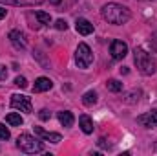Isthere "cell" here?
I'll return each instance as SVG.
<instances>
[{"mask_svg":"<svg viewBox=\"0 0 157 156\" xmlns=\"http://www.w3.org/2000/svg\"><path fill=\"white\" fill-rule=\"evenodd\" d=\"M106 86H108V90H112V92H121V90H122V83L117 81V79H110V81L106 83Z\"/></svg>","mask_w":157,"mask_h":156,"instance_id":"obj_17","label":"cell"},{"mask_svg":"<svg viewBox=\"0 0 157 156\" xmlns=\"http://www.w3.org/2000/svg\"><path fill=\"white\" fill-rule=\"evenodd\" d=\"M15 84H17L18 88H26V86H28V81H26V77H22V76H18V77L15 79Z\"/></svg>","mask_w":157,"mask_h":156,"instance_id":"obj_21","label":"cell"},{"mask_svg":"<svg viewBox=\"0 0 157 156\" xmlns=\"http://www.w3.org/2000/svg\"><path fill=\"white\" fill-rule=\"evenodd\" d=\"M78 125H80V129H82L84 134H91L93 132V121H91V117L88 116V114H82V116L78 117Z\"/></svg>","mask_w":157,"mask_h":156,"instance_id":"obj_12","label":"cell"},{"mask_svg":"<svg viewBox=\"0 0 157 156\" xmlns=\"http://www.w3.org/2000/svg\"><path fill=\"white\" fill-rule=\"evenodd\" d=\"M75 30H77L80 35H90V33H93V24L88 18H77Z\"/></svg>","mask_w":157,"mask_h":156,"instance_id":"obj_10","label":"cell"},{"mask_svg":"<svg viewBox=\"0 0 157 156\" xmlns=\"http://www.w3.org/2000/svg\"><path fill=\"white\" fill-rule=\"evenodd\" d=\"M17 147L26 154H35V153L44 151V143L40 140H37L35 136H31V134H20L17 138Z\"/></svg>","mask_w":157,"mask_h":156,"instance_id":"obj_3","label":"cell"},{"mask_svg":"<svg viewBox=\"0 0 157 156\" xmlns=\"http://www.w3.org/2000/svg\"><path fill=\"white\" fill-rule=\"evenodd\" d=\"M75 63H77L78 68H90L91 63H93V53L90 50V46L86 42H80L77 46V51H75Z\"/></svg>","mask_w":157,"mask_h":156,"instance_id":"obj_4","label":"cell"},{"mask_svg":"<svg viewBox=\"0 0 157 156\" xmlns=\"http://www.w3.org/2000/svg\"><path fill=\"white\" fill-rule=\"evenodd\" d=\"M150 48H152V51L157 53V31L152 33V37H150Z\"/></svg>","mask_w":157,"mask_h":156,"instance_id":"obj_22","label":"cell"},{"mask_svg":"<svg viewBox=\"0 0 157 156\" xmlns=\"http://www.w3.org/2000/svg\"><path fill=\"white\" fill-rule=\"evenodd\" d=\"M55 28H57L59 31H66V30H68V22L62 20V18H59V20L55 22Z\"/></svg>","mask_w":157,"mask_h":156,"instance_id":"obj_20","label":"cell"},{"mask_svg":"<svg viewBox=\"0 0 157 156\" xmlns=\"http://www.w3.org/2000/svg\"><path fill=\"white\" fill-rule=\"evenodd\" d=\"M35 129V134L40 136L42 140H46V142H51V143H59L60 140H62V136L59 134V132H48V130H44L42 127H33Z\"/></svg>","mask_w":157,"mask_h":156,"instance_id":"obj_9","label":"cell"},{"mask_svg":"<svg viewBox=\"0 0 157 156\" xmlns=\"http://www.w3.org/2000/svg\"><path fill=\"white\" fill-rule=\"evenodd\" d=\"M137 123H141L143 127H148V129H155L157 127V110H150L146 114L137 117Z\"/></svg>","mask_w":157,"mask_h":156,"instance_id":"obj_8","label":"cell"},{"mask_svg":"<svg viewBox=\"0 0 157 156\" xmlns=\"http://www.w3.org/2000/svg\"><path fill=\"white\" fill-rule=\"evenodd\" d=\"M35 17L40 20V24H49L51 22V17H49V13H44V11H37L35 13Z\"/></svg>","mask_w":157,"mask_h":156,"instance_id":"obj_18","label":"cell"},{"mask_svg":"<svg viewBox=\"0 0 157 156\" xmlns=\"http://www.w3.org/2000/svg\"><path fill=\"white\" fill-rule=\"evenodd\" d=\"M9 40H11V44H13L17 50H26V46H28L26 35H24L22 31H18V30L9 31Z\"/></svg>","mask_w":157,"mask_h":156,"instance_id":"obj_7","label":"cell"},{"mask_svg":"<svg viewBox=\"0 0 157 156\" xmlns=\"http://www.w3.org/2000/svg\"><path fill=\"white\" fill-rule=\"evenodd\" d=\"M49 2H51V4H53V6H59V4H60V2H62V0H49Z\"/></svg>","mask_w":157,"mask_h":156,"instance_id":"obj_26","label":"cell"},{"mask_svg":"<svg viewBox=\"0 0 157 156\" xmlns=\"http://www.w3.org/2000/svg\"><path fill=\"white\" fill-rule=\"evenodd\" d=\"M11 107L20 110V112H28L31 114L33 112V105H31V99L28 96H20V94H13L11 96Z\"/></svg>","mask_w":157,"mask_h":156,"instance_id":"obj_5","label":"cell"},{"mask_svg":"<svg viewBox=\"0 0 157 156\" xmlns=\"http://www.w3.org/2000/svg\"><path fill=\"white\" fill-rule=\"evenodd\" d=\"M9 136H11V134H9V129H6V125L0 123V140L6 142V140H9Z\"/></svg>","mask_w":157,"mask_h":156,"instance_id":"obj_19","label":"cell"},{"mask_svg":"<svg viewBox=\"0 0 157 156\" xmlns=\"http://www.w3.org/2000/svg\"><path fill=\"white\" fill-rule=\"evenodd\" d=\"M82 103H84L86 107H91V105H95V103H97V92H93V90L86 92V94L82 96Z\"/></svg>","mask_w":157,"mask_h":156,"instance_id":"obj_16","label":"cell"},{"mask_svg":"<svg viewBox=\"0 0 157 156\" xmlns=\"http://www.w3.org/2000/svg\"><path fill=\"white\" fill-rule=\"evenodd\" d=\"M101 15L104 20H108L110 24H115V26H121V24H126L130 18H132V13L126 6H121V4H115V2H108L101 7Z\"/></svg>","mask_w":157,"mask_h":156,"instance_id":"obj_1","label":"cell"},{"mask_svg":"<svg viewBox=\"0 0 157 156\" xmlns=\"http://www.w3.org/2000/svg\"><path fill=\"white\" fill-rule=\"evenodd\" d=\"M6 79H7V70H6V66L0 64V81H6Z\"/></svg>","mask_w":157,"mask_h":156,"instance_id":"obj_24","label":"cell"},{"mask_svg":"<svg viewBox=\"0 0 157 156\" xmlns=\"http://www.w3.org/2000/svg\"><path fill=\"white\" fill-rule=\"evenodd\" d=\"M133 61H135L137 70H139L143 76H154V74H155L157 63H155V59L152 57V53H148L146 50L135 48V50H133Z\"/></svg>","mask_w":157,"mask_h":156,"instance_id":"obj_2","label":"cell"},{"mask_svg":"<svg viewBox=\"0 0 157 156\" xmlns=\"http://www.w3.org/2000/svg\"><path fill=\"white\" fill-rule=\"evenodd\" d=\"M110 53H112V57L115 59V61H121V59H124L126 57V53H128V46H126V42H122V40H112V44H110Z\"/></svg>","mask_w":157,"mask_h":156,"instance_id":"obj_6","label":"cell"},{"mask_svg":"<svg viewBox=\"0 0 157 156\" xmlns=\"http://www.w3.org/2000/svg\"><path fill=\"white\" fill-rule=\"evenodd\" d=\"M51 86H53L51 79H48V77H39L37 81H35L33 92H46V90H51Z\"/></svg>","mask_w":157,"mask_h":156,"instance_id":"obj_13","label":"cell"},{"mask_svg":"<svg viewBox=\"0 0 157 156\" xmlns=\"http://www.w3.org/2000/svg\"><path fill=\"white\" fill-rule=\"evenodd\" d=\"M44 0H0V4L6 6H20V7H33V6H40Z\"/></svg>","mask_w":157,"mask_h":156,"instance_id":"obj_11","label":"cell"},{"mask_svg":"<svg viewBox=\"0 0 157 156\" xmlns=\"http://www.w3.org/2000/svg\"><path fill=\"white\" fill-rule=\"evenodd\" d=\"M57 117H59V121H60L62 127H71L73 121H75V117H73V114H71L70 110H62V112H59Z\"/></svg>","mask_w":157,"mask_h":156,"instance_id":"obj_14","label":"cell"},{"mask_svg":"<svg viewBox=\"0 0 157 156\" xmlns=\"http://www.w3.org/2000/svg\"><path fill=\"white\" fill-rule=\"evenodd\" d=\"M6 121H7L11 127H20V125L24 123L22 116H20V114H17V112H11V114H7V116H6Z\"/></svg>","mask_w":157,"mask_h":156,"instance_id":"obj_15","label":"cell"},{"mask_svg":"<svg viewBox=\"0 0 157 156\" xmlns=\"http://www.w3.org/2000/svg\"><path fill=\"white\" fill-rule=\"evenodd\" d=\"M6 13H7V9H4V7H0V20L6 17Z\"/></svg>","mask_w":157,"mask_h":156,"instance_id":"obj_25","label":"cell"},{"mask_svg":"<svg viewBox=\"0 0 157 156\" xmlns=\"http://www.w3.org/2000/svg\"><path fill=\"white\" fill-rule=\"evenodd\" d=\"M39 117L42 119V121H46V119H49V117H51V112H49V110H46V109H42V110H40V114H39Z\"/></svg>","mask_w":157,"mask_h":156,"instance_id":"obj_23","label":"cell"}]
</instances>
